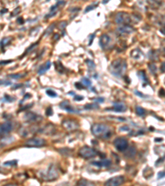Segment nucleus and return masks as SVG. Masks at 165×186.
I'll use <instances>...</instances> for the list:
<instances>
[{
    "instance_id": "nucleus-1",
    "label": "nucleus",
    "mask_w": 165,
    "mask_h": 186,
    "mask_svg": "<svg viewBox=\"0 0 165 186\" xmlns=\"http://www.w3.org/2000/svg\"><path fill=\"white\" fill-rule=\"evenodd\" d=\"M127 65L126 62L122 59H117L111 62V65L109 67V70L112 75L116 76H122L126 72Z\"/></svg>"
},
{
    "instance_id": "nucleus-2",
    "label": "nucleus",
    "mask_w": 165,
    "mask_h": 186,
    "mask_svg": "<svg viewBox=\"0 0 165 186\" xmlns=\"http://www.w3.org/2000/svg\"><path fill=\"white\" fill-rule=\"evenodd\" d=\"M92 132L94 136L100 138H108L111 134L109 127L104 123H95L92 127Z\"/></svg>"
},
{
    "instance_id": "nucleus-3",
    "label": "nucleus",
    "mask_w": 165,
    "mask_h": 186,
    "mask_svg": "<svg viewBox=\"0 0 165 186\" xmlns=\"http://www.w3.org/2000/svg\"><path fill=\"white\" fill-rule=\"evenodd\" d=\"M115 22L118 24L122 25H129L132 22H138V20H136V17L134 15H130L129 13L126 12H118L116 18H115Z\"/></svg>"
},
{
    "instance_id": "nucleus-4",
    "label": "nucleus",
    "mask_w": 165,
    "mask_h": 186,
    "mask_svg": "<svg viewBox=\"0 0 165 186\" xmlns=\"http://www.w3.org/2000/svg\"><path fill=\"white\" fill-rule=\"evenodd\" d=\"M60 175V172L58 171V168L54 165H51L48 169L44 171L41 174V178L44 180H54L57 179Z\"/></svg>"
},
{
    "instance_id": "nucleus-5",
    "label": "nucleus",
    "mask_w": 165,
    "mask_h": 186,
    "mask_svg": "<svg viewBox=\"0 0 165 186\" xmlns=\"http://www.w3.org/2000/svg\"><path fill=\"white\" fill-rule=\"evenodd\" d=\"M79 156L84 159H90L97 156V151L89 147H84L80 148L78 151Z\"/></svg>"
},
{
    "instance_id": "nucleus-6",
    "label": "nucleus",
    "mask_w": 165,
    "mask_h": 186,
    "mask_svg": "<svg viewBox=\"0 0 165 186\" xmlns=\"http://www.w3.org/2000/svg\"><path fill=\"white\" fill-rule=\"evenodd\" d=\"M114 146L118 151H124L128 148V141L126 138L123 137H119L114 141Z\"/></svg>"
},
{
    "instance_id": "nucleus-7",
    "label": "nucleus",
    "mask_w": 165,
    "mask_h": 186,
    "mask_svg": "<svg viewBox=\"0 0 165 186\" xmlns=\"http://www.w3.org/2000/svg\"><path fill=\"white\" fill-rule=\"evenodd\" d=\"M26 145L29 147H41L45 146V141L40 137H35L28 140L26 142Z\"/></svg>"
},
{
    "instance_id": "nucleus-8",
    "label": "nucleus",
    "mask_w": 165,
    "mask_h": 186,
    "mask_svg": "<svg viewBox=\"0 0 165 186\" xmlns=\"http://www.w3.org/2000/svg\"><path fill=\"white\" fill-rule=\"evenodd\" d=\"M125 178L121 175L112 177L105 183V186H120L124 183Z\"/></svg>"
},
{
    "instance_id": "nucleus-9",
    "label": "nucleus",
    "mask_w": 165,
    "mask_h": 186,
    "mask_svg": "<svg viewBox=\"0 0 165 186\" xmlns=\"http://www.w3.org/2000/svg\"><path fill=\"white\" fill-rule=\"evenodd\" d=\"M62 125L66 130L68 131H74V130H76L78 128V123L76 122L74 120H64L63 122H62Z\"/></svg>"
},
{
    "instance_id": "nucleus-10",
    "label": "nucleus",
    "mask_w": 165,
    "mask_h": 186,
    "mask_svg": "<svg viewBox=\"0 0 165 186\" xmlns=\"http://www.w3.org/2000/svg\"><path fill=\"white\" fill-rule=\"evenodd\" d=\"M12 122H6L3 123L0 126V136H5L8 134L10 131H12Z\"/></svg>"
},
{
    "instance_id": "nucleus-11",
    "label": "nucleus",
    "mask_w": 165,
    "mask_h": 186,
    "mask_svg": "<svg viewBox=\"0 0 165 186\" xmlns=\"http://www.w3.org/2000/svg\"><path fill=\"white\" fill-rule=\"evenodd\" d=\"M134 31V28L130 25H122L117 28V32L120 34H130Z\"/></svg>"
},
{
    "instance_id": "nucleus-12",
    "label": "nucleus",
    "mask_w": 165,
    "mask_h": 186,
    "mask_svg": "<svg viewBox=\"0 0 165 186\" xmlns=\"http://www.w3.org/2000/svg\"><path fill=\"white\" fill-rule=\"evenodd\" d=\"M109 42H110V37L108 35L103 34L102 36L100 37L99 43H100V46H102V48H105L106 46L109 44Z\"/></svg>"
},
{
    "instance_id": "nucleus-13",
    "label": "nucleus",
    "mask_w": 165,
    "mask_h": 186,
    "mask_svg": "<svg viewBox=\"0 0 165 186\" xmlns=\"http://www.w3.org/2000/svg\"><path fill=\"white\" fill-rule=\"evenodd\" d=\"M131 56L135 59V60H138V61H140L141 59L144 58V54H143V52L141 51L140 50L137 48V49H135L132 51Z\"/></svg>"
},
{
    "instance_id": "nucleus-14",
    "label": "nucleus",
    "mask_w": 165,
    "mask_h": 186,
    "mask_svg": "<svg viewBox=\"0 0 165 186\" xmlns=\"http://www.w3.org/2000/svg\"><path fill=\"white\" fill-rule=\"evenodd\" d=\"M111 161L110 160H103L101 161H97V162H92V164L94 165H96L97 167H108L111 165Z\"/></svg>"
},
{
    "instance_id": "nucleus-15",
    "label": "nucleus",
    "mask_w": 165,
    "mask_h": 186,
    "mask_svg": "<svg viewBox=\"0 0 165 186\" xmlns=\"http://www.w3.org/2000/svg\"><path fill=\"white\" fill-rule=\"evenodd\" d=\"M37 118L41 119V117L33 113H28L25 115V119L27 121H30V122H36V121H37Z\"/></svg>"
},
{
    "instance_id": "nucleus-16",
    "label": "nucleus",
    "mask_w": 165,
    "mask_h": 186,
    "mask_svg": "<svg viewBox=\"0 0 165 186\" xmlns=\"http://www.w3.org/2000/svg\"><path fill=\"white\" fill-rule=\"evenodd\" d=\"M77 186H96V184L92 181L85 180V179H81L78 181Z\"/></svg>"
},
{
    "instance_id": "nucleus-17",
    "label": "nucleus",
    "mask_w": 165,
    "mask_h": 186,
    "mask_svg": "<svg viewBox=\"0 0 165 186\" xmlns=\"http://www.w3.org/2000/svg\"><path fill=\"white\" fill-rule=\"evenodd\" d=\"M113 110L116 111V112H125V111L126 110V105H124L123 104L118 103V104H114Z\"/></svg>"
},
{
    "instance_id": "nucleus-18",
    "label": "nucleus",
    "mask_w": 165,
    "mask_h": 186,
    "mask_svg": "<svg viewBox=\"0 0 165 186\" xmlns=\"http://www.w3.org/2000/svg\"><path fill=\"white\" fill-rule=\"evenodd\" d=\"M51 62L50 61H48L46 63H45V66H43L42 68H41V70L38 71V74L39 75H42V74H44L45 72V71H47V70L50 69V67H51Z\"/></svg>"
},
{
    "instance_id": "nucleus-19",
    "label": "nucleus",
    "mask_w": 165,
    "mask_h": 186,
    "mask_svg": "<svg viewBox=\"0 0 165 186\" xmlns=\"http://www.w3.org/2000/svg\"><path fill=\"white\" fill-rule=\"evenodd\" d=\"M61 106H62V107H61L62 108L67 110L68 112H71V113H73V112H77V110L74 109L72 106H70V105H69L68 103H66V102H64L63 104H61Z\"/></svg>"
},
{
    "instance_id": "nucleus-20",
    "label": "nucleus",
    "mask_w": 165,
    "mask_h": 186,
    "mask_svg": "<svg viewBox=\"0 0 165 186\" xmlns=\"http://www.w3.org/2000/svg\"><path fill=\"white\" fill-rule=\"evenodd\" d=\"M135 112L137 113V115L140 117H144L145 115V110L143 108L140 107V106H137L135 107Z\"/></svg>"
},
{
    "instance_id": "nucleus-21",
    "label": "nucleus",
    "mask_w": 165,
    "mask_h": 186,
    "mask_svg": "<svg viewBox=\"0 0 165 186\" xmlns=\"http://www.w3.org/2000/svg\"><path fill=\"white\" fill-rule=\"evenodd\" d=\"M11 40H12V37H5V38H3L2 40V42H1V46L4 47L5 46H7L8 44L11 42Z\"/></svg>"
},
{
    "instance_id": "nucleus-22",
    "label": "nucleus",
    "mask_w": 165,
    "mask_h": 186,
    "mask_svg": "<svg viewBox=\"0 0 165 186\" xmlns=\"http://www.w3.org/2000/svg\"><path fill=\"white\" fill-rule=\"evenodd\" d=\"M148 66H149V68H150V70L151 71V73L153 74V75H155V74L157 73V67H156V65H155V64H153V63H150V64L148 65Z\"/></svg>"
},
{
    "instance_id": "nucleus-23",
    "label": "nucleus",
    "mask_w": 165,
    "mask_h": 186,
    "mask_svg": "<svg viewBox=\"0 0 165 186\" xmlns=\"http://www.w3.org/2000/svg\"><path fill=\"white\" fill-rule=\"evenodd\" d=\"M139 76L140 77V79L144 81V82H146V83H149V81H148V79L147 77H146V75L144 74V71H139Z\"/></svg>"
},
{
    "instance_id": "nucleus-24",
    "label": "nucleus",
    "mask_w": 165,
    "mask_h": 186,
    "mask_svg": "<svg viewBox=\"0 0 165 186\" xmlns=\"http://www.w3.org/2000/svg\"><path fill=\"white\" fill-rule=\"evenodd\" d=\"M60 69H61L62 72H64V67L63 66V65L61 64L60 61H57V62H55V70H57L58 72H60Z\"/></svg>"
},
{
    "instance_id": "nucleus-25",
    "label": "nucleus",
    "mask_w": 165,
    "mask_h": 186,
    "mask_svg": "<svg viewBox=\"0 0 165 186\" xmlns=\"http://www.w3.org/2000/svg\"><path fill=\"white\" fill-rule=\"evenodd\" d=\"M82 83L85 86H90L92 85V82L90 81V79H87V78H84V79H82Z\"/></svg>"
},
{
    "instance_id": "nucleus-26",
    "label": "nucleus",
    "mask_w": 165,
    "mask_h": 186,
    "mask_svg": "<svg viewBox=\"0 0 165 186\" xmlns=\"http://www.w3.org/2000/svg\"><path fill=\"white\" fill-rule=\"evenodd\" d=\"M54 24H51V26H49L48 28L46 29V31H45V35H48L49 33H51L52 31L54 30Z\"/></svg>"
},
{
    "instance_id": "nucleus-27",
    "label": "nucleus",
    "mask_w": 165,
    "mask_h": 186,
    "mask_svg": "<svg viewBox=\"0 0 165 186\" xmlns=\"http://www.w3.org/2000/svg\"><path fill=\"white\" fill-rule=\"evenodd\" d=\"M46 94H47L49 96H51V97H56V96H57V94H56L55 92L53 91V90H51V89H48V90L46 91Z\"/></svg>"
},
{
    "instance_id": "nucleus-28",
    "label": "nucleus",
    "mask_w": 165,
    "mask_h": 186,
    "mask_svg": "<svg viewBox=\"0 0 165 186\" xmlns=\"http://www.w3.org/2000/svg\"><path fill=\"white\" fill-rule=\"evenodd\" d=\"M66 26H67V22H60V24H59V28H60V30H64Z\"/></svg>"
},
{
    "instance_id": "nucleus-29",
    "label": "nucleus",
    "mask_w": 165,
    "mask_h": 186,
    "mask_svg": "<svg viewBox=\"0 0 165 186\" xmlns=\"http://www.w3.org/2000/svg\"><path fill=\"white\" fill-rule=\"evenodd\" d=\"M97 6V4H93V5H90V6H87L86 10H85V12H89V11H91V10L94 9Z\"/></svg>"
},
{
    "instance_id": "nucleus-30",
    "label": "nucleus",
    "mask_w": 165,
    "mask_h": 186,
    "mask_svg": "<svg viewBox=\"0 0 165 186\" xmlns=\"http://www.w3.org/2000/svg\"><path fill=\"white\" fill-rule=\"evenodd\" d=\"M86 62H87V64L88 65V66H89L91 69H93V68L95 67V64H94V63H93V61H91V60H87Z\"/></svg>"
},
{
    "instance_id": "nucleus-31",
    "label": "nucleus",
    "mask_w": 165,
    "mask_h": 186,
    "mask_svg": "<svg viewBox=\"0 0 165 186\" xmlns=\"http://www.w3.org/2000/svg\"><path fill=\"white\" fill-rule=\"evenodd\" d=\"M97 108V105H96V104H87V105H86L85 106V108L86 109H88V108Z\"/></svg>"
},
{
    "instance_id": "nucleus-32",
    "label": "nucleus",
    "mask_w": 165,
    "mask_h": 186,
    "mask_svg": "<svg viewBox=\"0 0 165 186\" xmlns=\"http://www.w3.org/2000/svg\"><path fill=\"white\" fill-rule=\"evenodd\" d=\"M9 77L14 78V79H19V78L22 77V75H19V74H17V75H9Z\"/></svg>"
},
{
    "instance_id": "nucleus-33",
    "label": "nucleus",
    "mask_w": 165,
    "mask_h": 186,
    "mask_svg": "<svg viewBox=\"0 0 165 186\" xmlns=\"http://www.w3.org/2000/svg\"><path fill=\"white\" fill-rule=\"evenodd\" d=\"M160 23L163 26H165V16H163L161 19H160Z\"/></svg>"
},
{
    "instance_id": "nucleus-34",
    "label": "nucleus",
    "mask_w": 165,
    "mask_h": 186,
    "mask_svg": "<svg viewBox=\"0 0 165 186\" xmlns=\"http://www.w3.org/2000/svg\"><path fill=\"white\" fill-rule=\"evenodd\" d=\"M75 99H76L77 101H81V100H83V99H84V97L76 95V96H75Z\"/></svg>"
},
{
    "instance_id": "nucleus-35",
    "label": "nucleus",
    "mask_w": 165,
    "mask_h": 186,
    "mask_svg": "<svg viewBox=\"0 0 165 186\" xmlns=\"http://www.w3.org/2000/svg\"><path fill=\"white\" fill-rule=\"evenodd\" d=\"M15 164H17V161H8V162H6V163H5V165H15Z\"/></svg>"
},
{
    "instance_id": "nucleus-36",
    "label": "nucleus",
    "mask_w": 165,
    "mask_h": 186,
    "mask_svg": "<svg viewBox=\"0 0 165 186\" xmlns=\"http://www.w3.org/2000/svg\"><path fill=\"white\" fill-rule=\"evenodd\" d=\"M161 71L165 72V62H163L162 65H161Z\"/></svg>"
},
{
    "instance_id": "nucleus-37",
    "label": "nucleus",
    "mask_w": 165,
    "mask_h": 186,
    "mask_svg": "<svg viewBox=\"0 0 165 186\" xmlns=\"http://www.w3.org/2000/svg\"><path fill=\"white\" fill-rule=\"evenodd\" d=\"M165 176V172H159V175H158V178L160 179L161 177H164Z\"/></svg>"
},
{
    "instance_id": "nucleus-38",
    "label": "nucleus",
    "mask_w": 165,
    "mask_h": 186,
    "mask_svg": "<svg viewBox=\"0 0 165 186\" xmlns=\"http://www.w3.org/2000/svg\"><path fill=\"white\" fill-rule=\"evenodd\" d=\"M18 22L19 23V24H22V23L24 22V20H23L22 18H19L18 19Z\"/></svg>"
},
{
    "instance_id": "nucleus-39",
    "label": "nucleus",
    "mask_w": 165,
    "mask_h": 186,
    "mask_svg": "<svg viewBox=\"0 0 165 186\" xmlns=\"http://www.w3.org/2000/svg\"><path fill=\"white\" fill-rule=\"evenodd\" d=\"M12 61H0V65H6L8 63H11Z\"/></svg>"
},
{
    "instance_id": "nucleus-40",
    "label": "nucleus",
    "mask_w": 165,
    "mask_h": 186,
    "mask_svg": "<svg viewBox=\"0 0 165 186\" xmlns=\"http://www.w3.org/2000/svg\"><path fill=\"white\" fill-rule=\"evenodd\" d=\"M57 186H69V184L67 183V182H64V183H61L60 184H58Z\"/></svg>"
},
{
    "instance_id": "nucleus-41",
    "label": "nucleus",
    "mask_w": 165,
    "mask_h": 186,
    "mask_svg": "<svg viewBox=\"0 0 165 186\" xmlns=\"http://www.w3.org/2000/svg\"><path fill=\"white\" fill-rule=\"evenodd\" d=\"M135 93L136 94V95H138V96H140V97H145L144 95H141V93H140V92L135 91Z\"/></svg>"
},
{
    "instance_id": "nucleus-42",
    "label": "nucleus",
    "mask_w": 165,
    "mask_h": 186,
    "mask_svg": "<svg viewBox=\"0 0 165 186\" xmlns=\"http://www.w3.org/2000/svg\"><path fill=\"white\" fill-rule=\"evenodd\" d=\"M8 12V9H6V8H5V9L1 10V11H0V13L2 14V13H4V12Z\"/></svg>"
},
{
    "instance_id": "nucleus-43",
    "label": "nucleus",
    "mask_w": 165,
    "mask_h": 186,
    "mask_svg": "<svg viewBox=\"0 0 165 186\" xmlns=\"http://www.w3.org/2000/svg\"><path fill=\"white\" fill-rule=\"evenodd\" d=\"M160 32H162V33H163L165 35V28H163L161 30H160Z\"/></svg>"
},
{
    "instance_id": "nucleus-44",
    "label": "nucleus",
    "mask_w": 165,
    "mask_h": 186,
    "mask_svg": "<svg viewBox=\"0 0 165 186\" xmlns=\"http://www.w3.org/2000/svg\"><path fill=\"white\" fill-rule=\"evenodd\" d=\"M4 186H17V185L14 184H6V185Z\"/></svg>"
},
{
    "instance_id": "nucleus-45",
    "label": "nucleus",
    "mask_w": 165,
    "mask_h": 186,
    "mask_svg": "<svg viewBox=\"0 0 165 186\" xmlns=\"http://www.w3.org/2000/svg\"><path fill=\"white\" fill-rule=\"evenodd\" d=\"M155 141H163V139L162 138H156Z\"/></svg>"
}]
</instances>
